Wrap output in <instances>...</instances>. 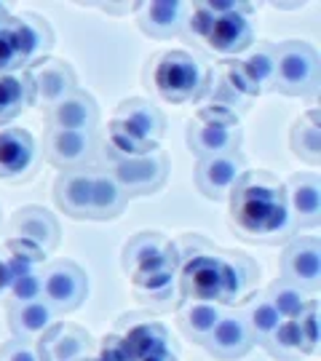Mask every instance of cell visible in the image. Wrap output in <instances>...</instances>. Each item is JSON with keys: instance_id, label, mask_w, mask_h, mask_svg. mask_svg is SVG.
<instances>
[{"instance_id": "30bf717a", "label": "cell", "mask_w": 321, "mask_h": 361, "mask_svg": "<svg viewBox=\"0 0 321 361\" xmlns=\"http://www.w3.org/2000/svg\"><path fill=\"white\" fill-rule=\"evenodd\" d=\"M273 70H276V46L260 40L249 49L244 59H228L222 62V78L246 99H255L260 94L273 89Z\"/></svg>"}, {"instance_id": "6da1fadb", "label": "cell", "mask_w": 321, "mask_h": 361, "mask_svg": "<svg viewBox=\"0 0 321 361\" xmlns=\"http://www.w3.org/2000/svg\"><path fill=\"white\" fill-rule=\"evenodd\" d=\"M180 255V295L219 305H238L257 292V265L241 252L219 249L201 235H185Z\"/></svg>"}, {"instance_id": "52a82bcc", "label": "cell", "mask_w": 321, "mask_h": 361, "mask_svg": "<svg viewBox=\"0 0 321 361\" xmlns=\"http://www.w3.org/2000/svg\"><path fill=\"white\" fill-rule=\"evenodd\" d=\"M321 83V62L305 40H284L276 46L273 89L286 97H316Z\"/></svg>"}, {"instance_id": "484cf974", "label": "cell", "mask_w": 321, "mask_h": 361, "mask_svg": "<svg viewBox=\"0 0 321 361\" xmlns=\"http://www.w3.org/2000/svg\"><path fill=\"white\" fill-rule=\"evenodd\" d=\"M225 305L219 302H206V300H190V297H182L177 302V324H180L182 335L204 345L206 337L212 335V329L217 326V322L225 313Z\"/></svg>"}, {"instance_id": "f35d334b", "label": "cell", "mask_w": 321, "mask_h": 361, "mask_svg": "<svg viewBox=\"0 0 321 361\" xmlns=\"http://www.w3.org/2000/svg\"><path fill=\"white\" fill-rule=\"evenodd\" d=\"M0 361H43V359H40L38 343L13 337V340L0 345Z\"/></svg>"}, {"instance_id": "8d00e7d4", "label": "cell", "mask_w": 321, "mask_h": 361, "mask_svg": "<svg viewBox=\"0 0 321 361\" xmlns=\"http://www.w3.org/2000/svg\"><path fill=\"white\" fill-rule=\"evenodd\" d=\"M206 94H209V102L206 104L222 107V110H228V113H233V116H241L246 107H249V99L241 97L238 91H233V86L222 78L219 70L209 78V89H206Z\"/></svg>"}, {"instance_id": "d6a6232c", "label": "cell", "mask_w": 321, "mask_h": 361, "mask_svg": "<svg viewBox=\"0 0 321 361\" xmlns=\"http://www.w3.org/2000/svg\"><path fill=\"white\" fill-rule=\"evenodd\" d=\"M46 255L49 252H43L38 244H32V241H27V238H8L6 244H3V252H0V259L6 262V268L11 271V276H22L27 271H40L43 265H46Z\"/></svg>"}, {"instance_id": "83f0119b", "label": "cell", "mask_w": 321, "mask_h": 361, "mask_svg": "<svg viewBox=\"0 0 321 361\" xmlns=\"http://www.w3.org/2000/svg\"><path fill=\"white\" fill-rule=\"evenodd\" d=\"M238 316L244 319L246 329H249V335L255 340L257 345H265V340H268L276 329H279V324L284 322L281 316L276 313V308L270 305V300L265 297V292H252L249 297H244L238 305Z\"/></svg>"}, {"instance_id": "2e32d148", "label": "cell", "mask_w": 321, "mask_h": 361, "mask_svg": "<svg viewBox=\"0 0 321 361\" xmlns=\"http://www.w3.org/2000/svg\"><path fill=\"white\" fill-rule=\"evenodd\" d=\"M27 75L32 80V94H35V104L40 107H54L62 102L64 97H70L78 89L75 70L67 65L64 59H54L46 56L35 65L27 67Z\"/></svg>"}, {"instance_id": "d6986e66", "label": "cell", "mask_w": 321, "mask_h": 361, "mask_svg": "<svg viewBox=\"0 0 321 361\" xmlns=\"http://www.w3.org/2000/svg\"><path fill=\"white\" fill-rule=\"evenodd\" d=\"M38 350L43 361H80L94 353V340L78 324L56 322L38 340Z\"/></svg>"}, {"instance_id": "d590c367", "label": "cell", "mask_w": 321, "mask_h": 361, "mask_svg": "<svg viewBox=\"0 0 321 361\" xmlns=\"http://www.w3.org/2000/svg\"><path fill=\"white\" fill-rule=\"evenodd\" d=\"M262 348L268 350L273 359L279 361H297L303 356V350H300V337H297V329H295V322L292 319H286V322L279 324V329L273 332V335L265 340V345Z\"/></svg>"}, {"instance_id": "3957f363", "label": "cell", "mask_w": 321, "mask_h": 361, "mask_svg": "<svg viewBox=\"0 0 321 361\" xmlns=\"http://www.w3.org/2000/svg\"><path fill=\"white\" fill-rule=\"evenodd\" d=\"M249 13L252 3L206 0L188 8L185 30L206 51L219 56H238L255 46V27Z\"/></svg>"}, {"instance_id": "7a4b0ae2", "label": "cell", "mask_w": 321, "mask_h": 361, "mask_svg": "<svg viewBox=\"0 0 321 361\" xmlns=\"http://www.w3.org/2000/svg\"><path fill=\"white\" fill-rule=\"evenodd\" d=\"M231 222L246 241L276 244L292 235L284 185L268 171L249 169L231 190Z\"/></svg>"}, {"instance_id": "44dd1931", "label": "cell", "mask_w": 321, "mask_h": 361, "mask_svg": "<svg viewBox=\"0 0 321 361\" xmlns=\"http://www.w3.org/2000/svg\"><path fill=\"white\" fill-rule=\"evenodd\" d=\"M284 198L295 228L321 225V180L316 174H295L284 185Z\"/></svg>"}, {"instance_id": "9c48e42d", "label": "cell", "mask_w": 321, "mask_h": 361, "mask_svg": "<svg viewBox=\"0 0 321 361\" xmlns=\"http://www.w3.org/2000/svg\"><path fill=\"white\" fill-rule=\"evenodd\" d=\"M116 335L123 340L131 361H177V345L166 326L145 313H123L116 324Z\"/></svg>"}, {"instance_id": "b9f144b4", "label": "cell", "mask_w": 321, "mask_h": 361, "mask_svg": "<svg viewBox=\"0 0 321 361\" xmlns=\"http://www.w3.org/2000/svg\"><path fill=\"white\" fill-rule=\"evenodd\" d=\"M80 361H94V359H91V356H89V359H80Z\"/></svg>"}, {"instance_id": "cb8c5ba5", "label": "cell", "mask_w": 321, "mask_h": 361, "mask_svg": "<svg viewBox=\"0 0 321 361\" xmlns=\"http://www.w3.org/2000/svg\"><path fill=\"white\" fill-rule=\"evenodd\" d=\"M188 145L198 158L238 153L241 126H222V123H206V121L193 118L188 123Z\"/></svg>"}, {"instance_id": "4fadbf2b", "label": "cell", "mask_w": 321, "mask_h": 361, "mask_svg": "<svg viewBox=\"0 0 321 361\" xmlns=\"http://www.w3.org/2000/svg\"><path fill=\"white\" fill-rule=\"evenodd\" d=\"M38 142L22 126L0 129V180L22 182L30 180L38 166Z\"/></svg>"}, {"instance_id": "e0dca14e", "label": "cell", "mask_w": 321, "mask_h": 361, "mask_svg": "<svg viewBox=\"0 0 321 361\" xmlns=\"http://www.w3.org/2000/svg\"><path fill=\"white\" fill-rule=\"evenodd\" d=\"M188 3L180 0H145V3H134L137 11V25L145 35L155 40H169L180 35L185 30V19H188Z\"/></svg>"}, {"instance_id": "4316f807", "label": "cell", "mask_w": 321, "mask_h": 361, "mask_svg": "<svg viewBox=\"0 0 321 361\" xmlns=\"http://www.w3.org/2000/svg\"><path fill=\"white\" fill-rule=\"evenodd\" d=\"M56 316L59 313L43 297L32 300V302H22V305H8V326H11L13 337L30 340V343H38L56 324Z\"/></svg>"}, {"instance_id": "5b68a950", "label": "cell", "mask_w": 321, "mask_h": 361, "mask_svg": "<svg viewBox=\"0 0 321 361\" xmlns=\"http://www.w3.org/2000/svg\"><path fill=\"white\" fill-rule=\"evenodd\" d=\"M209 78H212V70L206 67L204 59L190 51H182V49L158 54L153 59V67H150L153 89L158 91L161 99H166L171 104H188L204 99L206 89H209Z\"/></svg>"}, {"instance_id": "f1b7e54d", "label": "cell", "mask_w": 321, "mask_h": 361, "mask_svg": "<svg viewBox=\"0 0 321 361\" xmlns=\"http://www.w3.org/2000/svg\"><path fill=\"white\" fill-rule=\"evenodd\" d=\"M128 204V195L121 190L99 164H94V182H91V219H116Z\"/></svg>"}, {"instance_id": "ba28073f", "label": "cell", "mask_w": 321, "mask_h": 361, "mask_svg": "<svg viewBox=\"0 0 321 361\" xmlns=\"http://www.w3.org/2000/svg\"><path fill=\"white\" fill-rule=\"evenodd\" d=\"M131 292L134 297L150 305L155 310H166L177 305L180 297V255H177V244L169 249L166 255L147 262L145 268L134 271L131 276Z\"/></svg>"}, {"instance_id": "277c9868", "label": "cell", "mask_w": 321, "mask_h": 361, "mask_svg": "<svg viewBox=\"0 0 321 361\" xmlns=\"http://www.w3.org/2000/svg\"><path fill=\"white\" fill-rule=\"evenodd\" d=\"M166 131L164 113L147 99L131 97L118 104L116 116L107 129V147L118 155H145L158 150Z\"/></svg>"}, {"instance_id": "60d3db41", "label": "cell", "mask_w": 321, "mask_h": 361, "mask_svg": "<svg viewBox=\"0 0 321 361\" xmlns=\"http://www.w3.org/2000/svg\"><path fill=\"white\" fill-rule=\"evenodd\" d=\"M11 284H13L11 271H8V268H6V262L0 259V297L8 295V289H11Z\"/></svg>"}, {"instance_id": "8992f818", "label": "cell", "mask_w": 321, "mask_h": 361, "mask_svg": "<svg viewBox=\"0 0 321 361\" xmlns=\"http://www.w3.org/2000/svg\"><path fill=\"white\" fill-rule=\"evenodd\" d=\"M99 166L121 185V190L134 198V195H153L158 193L169 177V158L158 147L145 155H118L107 145L99 147Z\"/></svg>"}, {"instance_id": "f546056e", "label": "cell", "mask_w": 321, "mask_h": 361, "mask_svg": "<svg viewBox=\"0 0 321 361\" xmlns=\"http://www.w3.org/2000/svg\"><path fill=\"white\" fill-rule=\"evenodd\" d=\"M32 104H35V94H32V80L27 75V70L0 73V126L22 116V110Z\"/></svg>"}, {"instance_id": "4dcf8cb0", "label": "cell", "mask_w": 321, "mask_h": 361, "mask_svg": "<svg viewBox=\"0 0 321 361\" xmlns=\"http://www.w3.org/2000/svg\"><path fill=\"white\" fill-rule=\"evenodd\" d=\"M289 145L292 153L308 164V166H319L321 164V113L319 107H310L308 113L295 121L292 134H289Z\"/></svg>"}, {"instance_id": "603a6c76", "label": "cell", "mask_w": 321, "mask_h": 361, "mask_svg": "<svg viewBox=\"0 0 321 361\" xmlns=\"http://www.w3.org/2000/svg\"><path fill=\"white\" fill-rule=\"evenodd\" d=\"M91 182H94V164L91 166L62 171L54 182V201L67 217L91 219Z\"/></svg>"}, {"instance_id": "7c38bea8", "label": "cell", "mask_w": 321, "mask_h": 361, "mask_svg": "<svg viewBox=\"0 0 321 361\" xmlns=\"http://www.w3.org/2000/svg\"><path fill=\"white\" fill-rule=\"evenodd\" d=\"M99 153L97 131H59L49 129L43 137V158L59 171L91 166Z\"/></svg>"}, {"instance_id": "7bdbcfd3", "label": "cell", "mask_w": 321, "mask_h": 361, "mask_svg": "<svg viewBox=\"0 0 321 361\" xmlns=\"http://www.w3.org/2000/svg\"><path fill=\"white\" fill-rule=\"evenodd\" d=\"M0 228H3V217H0Z\"/></svg>"}, {"instance_id": "ac0fdd59", "label": "cell", "mask_w": 321, "mask_h": 361, "mask_svg": "<svg viewBox=\"0 0 321 361\" xmlns=\"http://www.w3.org/2000/svg\"><path fill=\"white\" fill-rule=\"evenodd\" d=\"M8 30L16 43V51L22 56L25 70L46 59L54 49V30L52 25L38 16V13H22V16H8Z\"/></svg>"}, {"instance_id": "d4e9b609", "label": "cell", "mask_w": 321, "mask_h": 361, "mask_svg": "<svg viewBox=\"0 0 321 361\" xmlns=\"http://www.w3.org/2000/svg\"><path fill=\"white\" fill-rule=\"evenodd\" d=\"M11 235L13 238H27L38 244L43 252H54L59 246L62 231L59 222L49 209L43 207H22L13 212L11 217Z\"/></svg>"}, {"instance_id": "e575fe53", "label": "cell", "mask_w": 321, "mask_h": 361, "mask_svg": "<svg viewBox=\"0 0 321 361\" xmlns=\"http://www.w3.org/2000/svg\"><path fill=\"white\" fill-rule=\"evenodd\" d=\"M292 322H295L297 337H300V350H303V356L319 353V300L310 297Z\"/></svg>"}, {"instance_id": "1f68e13d", "label": "cell", "mask_w": 321, "mask_h": 361, "mask_svg": "<svg viewBox=\"0 0 321 361\" xmlns=\"http://www.w3.org/2000/svg\"><path fill=\"white\" fill-rule=\"evenodd\" d=\"M171 246H174V241H169L166 235L158 231H142L137 235H131L126 246H123V259H121L123 271L131 276L134 271L145 268L147 262H153L161 255H166Z\"/></svg>"}, {"instance_id": "7402d4cb", "label": "cell", "mask_w": 321, "mask_h": 361, "mask_svg": "<svg viewBox=\"0 0 321 361\" xmlns=\"http://www.w3.org/2000/svg\"><path fill=\"white\" fill-rule=\"evenodd\" d=\"M49 129L59 131H97L99 126V104L89 91L75 89L62 102L46 110Z\"/></svg>"}, {"instance_id": "836d02e7", "label": "cell", "mask_w": 321, "mask_h": 361, "mask_svg": "<svg viewBox=\"0 0 321 361\" xmlns=\"http://www.w3.org/2000/svg\"><path fill=\"white\" fill-rule=\"evenodd\" d=\"M265 297L270 300V305L276 308V313L281 316L284 322H286V319H295L297 313L303 310V305L310 300L305 289H300V286H295L292 281H286V279H276V281L268 286Z\"/></svg>"}, {"instance_id": "74e56055", "label": "cell", "mask_w": 321, "mask_h": 361, "mask_svg": "<svg viewBox=\"0 0 321 361\" xmlns=\"http://www.w3.org/2000/svg\"><path fill=\"white\" fill-rule=\"evenodd\" d=\"M43 271V268H40ZM40 271H27L13 279L11 289H8V305H22V302H32L43 297V279Z\"/></svg>"}, {"instance_id": "8fae6325", "label": "cell", "mask_w": 321, "mask_h": 361, "mask_svg": "<svg viewBox=\"0 0 321 361\" xmlns=\"http://www.w3.org/2000/svg\"><path fill=\"white\" fill-rule=\"evenodd\" d=\"M43 300L56 313H73L89 295V276L73 259H54L43 265Z\"/></svg>"}, {"instance_id": "ffe728a7", "label": "cell", "mask_w": 321, "mask_h": 361, "mask_svg": "<svg viewBox=\"0 0 321 361\" xmlns=\"http://www.w3.org/2000/svg\"><path fill=\"white\" fill-rule=\"evenodd\" d=\"M204 348L217 361H238L255 348V340L249 335L244 319L238 316V310H225L217 326L212 329V335L206 337Z\"/></svg>"}, {"instance_id": "ab89813d", "label": "cell", "mask_w": 321, "mask_h": 361, "mask_svg": "<svg viewBox=\"0 0 321 361\" xmlns=\"http://www.w3.org/2000/svg\"><path fill=\"white\" fill-rule=\"evenodd\" d=\"M94 361H131V359H128V350H126V345H123V340L113 332V335L102 337Z\"/></svg>"}, {"instance_id": "5bb4252c", "label": "cell", "mask_w": 321, "mask_h": 361, "mask_svg": "<svg viewBox=\"0 0 321 361\" xmlns=\"http://www.w3.org/2000/svg\"><path fill=\"white\" fill-rule=\"evenodd\" d=\"M249 166L241 153L214 155V158H198L195 164V188L212 198V201H225L236 182L244 177Z\"/></svg>"}, {"instance_id": "9a60e30c", "label": "cell", "mask_w": 321, "mask_h": 361, "mask_svg": "<svg viewBox=\"0 0 321 361\" xmlns=\"http://www.w3.org/2000/svg\"><path fill=\"white\" fill-rule=\"evenodd\" d=\"M281 279L292 281L305 292L321 286V241L313 235L292 238L281 255Z\"/></svg>"}]
</instances>
